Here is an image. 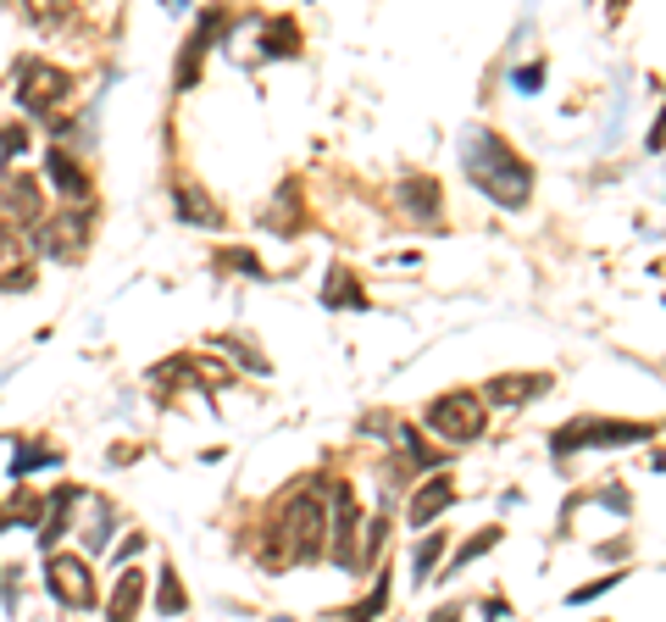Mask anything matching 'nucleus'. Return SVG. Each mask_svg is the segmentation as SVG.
<instances>
[{
  "mask_svg": "<svg viewBox=\"0 0 666 622\" xmlns=\"http://www.w3.org/2000/svg\"><path fill=\"white\" fill-rule=\"evenodd\" d=\"M217 28H222V12H206V17H201V28L183 39V56H178V73H172V84H178V89H195V78H201V67H206V51H212Z\"/></svg>",
  "mask_w": 666,
  "mask_h": 622,
  "instance_id": "10",
  "label": "nucleus"
},
{
  "mask_svg": "<svg viewBox=\"0 0 666 622\" xmlns=\"http://www.w3.org/2000/svg\"><path fill=\"white\" fill-rule=\"evenodd\" d=\"M139 550H145V534H128V540H123V550H117V561H133Z\"/></svg>",
  "mask_w": 666,
  "mask_h": 622,
  "instance_id": "29",
  "label": "nucleus"
},
{
  "mask_svg": "<svg viewBox=\"0 0 666 622\" xmlns=\"http://www.w3.org/2000/svg\"><path fill=\"white\" fill-rule=\"evenodd\" d=\"M422 417H427V428H434V434H445L450 445H472V440L484 434V422H489V406H484L478 390H450V395H439L434 406H427Z\"/></svg>",
  "mask_w": 666,
  "mask_h": 622,
  "instance_id": "3",
  "label": "nucleus"
},
{
  "mask_svg": "<svg viewBox=\"0 0 666 622\" xmlns=\"http://www.w3.org/2000/svg\"><path fill=\"white\" fill-rule=\"evenodd\" d=\"M28 283H34V272H28V239L0 223V290H28Z\"/></svg>",
  "mask_w": 666,
  "mask_h": 622,
  "instance_id": "11",
  "label": "nucleus"
},
{
  "mask_svg": "<svg viewBox=\"0 0 666 622\" xmlns=\"http://www.w3.org/2000/svg\"><path fill=\"white\" fill-rule=\"evenodd\" d=\"M650 434L644 422H600V417H578L550 434V450L555 456H573V450H600V445H639Z\"/></svg>",
  "mask_w": 666,
  "mask_h": 622,
  "instance_id": "4",
  "label": "nucleus"
},
{
  "mask_svg": "<svg viewBox=\"0 0 666 622\" xmlns=\"http://www.w3.org/2000/svg\"><path fill=\"white\" fill-rule=\"evenodd\" d=\"M300 51V28L295 17H261V56L283 62V56H295Z\"/></svg>",
  "mask_w": 666,
  "mask_h": 622,
  "instance_id": "17",
  "label": "nucleus"
},
{
  "mask_svg": "<svg viewBox=\"0 0 666 622\" xmlns=\"http://www.w3.org/2000/svg\"><path fill=\"white\" fill-rule=\"evenodd\" d=\"M28 139H34V134H28L23 123H12V128H0V162H7V167H12L17 156H28Z\"/></svg>",
  "mask_w": 666,
  "mask_h": 622,
  "instance_id": "24",
  "label": "nucleus"
},
{
  "mask_svg": "<svg viewBox=\"0 0 666 622\" xmlns=\"http://www.w3.org/2000/svg\"><path fill=\"white\" fill-rule=\"evenodd\" d=\"M439 556H445V534H427V540H417V550H411V572H417V584H422V579H434Z\"/></svg>",
  "mask_w": 666,
  "mask_h": 622,
  "instance_id": "19",
  "label": "nucleus"
},
{
  "mask_svg": "<svg viewBox=\"0 0 666 622\" xmlns=\"http://www.w3.org/2000/svg\"><path fill=\"white\" fill-rule=\"evenodd\" d=\"M189 606V595H183V584H178V572L172 567H162V589H156V611L162 617H178Z\"/></svg>",
  "mask_w": 666,
  "mask_h": 622,
  "instance_id": "21",
  "label": "nucleus"
},
{
  "mask_svg": "<svg viewBox=\"0 0 666 622\" xmlns=\"http://www.w3.org/2000/svg\"><path fill=\"white\" fill-rule=\"evenodd\" d=\"M400 206H406V217H417V223H427V228L445 223V195H439L434 178H406V183H400Z\"/></svg>",
  "mask_w": 666,
  "mask_h": 622,
  "instance_id": "12",
  "label": "nucleus"
},
{
  "mask_svg": "<svg viewBox=\"0 0 666 622\" xmlns=\"http://www.w3.org/2000/svg\"><path fill=\"white\" fill-rule=\"evenodd\" d=\"M623 579H600V584H584V589H573V606H584V600H594V595H605V589H616Z\"/></svg>",
  "mask_w": 666,
  "mask_h": 622,
  "instance_id": "28",
  "label": "nucleus"
},
{
  "mask_svg": "<svg viewBox=\"0 0 666 622\" xmlns=\"http://www.w3.org/2000/svg\"><path fill=\"white\" fill-rule=\"evenodd\" d=\"M456 506V484H450V472H434L427 484H417V495H411V522L422 529V522H434L439 511H450Z\"/></svg>",
  "mask_w": 666,
  "mask_h": 622,
  "instance_id": "14",
  "label": "nucleus"
},
{
  "mask_svg": "<svg viewBox=\"0 0 666 622\" xmlns=\"http://www.w3.org/2000/svg\"><path fill=\"white\" fill-rule=\"evenodd\" d=\"M172 195H178V217H183V223H212V228L222 223V212L212 206L206 189H195V183H178Z\"/></svg>",
  "mask_w": 666,
  "mask_h": 622,
  "instance_id": "18",
  "label": "nucleus"
},
{
  "mask_svg": "<svg viewBox=\"0 0 666 622\" xmlns=\"http://www.w3.org/2000/svg\"><path fill=\"white\" fill-rule=\"evenodd\" d=\"M0 223L7 228H28V233H39L44 228V195H39V183L28 178V173H17V167H7L0 173Z\"/></svg>",
  "mask_w": 666,
  "mask_h": 622,
  "instance_id": "5",
  "label": "nucleus"
},
{
  "mask_svg": "<svg viewBox=\"0 0 666 622\" xmlns=\"http://www.w3.org/2000/svg\"><path fill=\"white\" fill-rule=\"evenodd\" d=\"M539 84H545V62H528V67H516V89H528V94H534Z\"/></svg>",
  "mask_w": 666,
  "mask_h": 622,
  "instance_id": "27",
  "label": "nucleus"
},
{
  "mask_svg": "<svg viewBox=\"0 0 666 622\" xmlns=\"http://www.w3.org/2000/svg\"><path fill=\"white\" fill-rule=\"evenodd\" d=\"M495 545H500V529H484V534H472V545H461V550H456V567H466V561L489 556Z\"/></svg>",
  "mask_w": 666,
  "mask_h": 622,
  "instance_id": "26",
  "label": "nucleus"
},
{
  "mask_svg": "<svg viewBox=\"0 0 666 622\" xmlns=\"http://www.w3.org/2000/svg\"><path fill=\"white\" fill-rule=\"evenodd\" d=\"M461 167H466V178L484 189L489 201H500V206H528V195H534V173H528V162H522L500 134H489V128H466V139H461Z\"/></svg>",
  "mask_w": 666,
  "mask_h": 622,
  "instance_id": "1",
  "label": "nucleus"
},
{
  "mask_svg": "<svg viewBox=\"0 0 666 622\" xmlns=\"http://www.w3.org/2000/svg\"><path fill=\"white\" fill-rule=\"evenodd\" d=\"M44 584H51V595H56L67 611H89V606H94V579H89V561H84V556L51 550V561H44Z\"/></svg>",
  "mask_w": 666,
  "mask_h": 622,
  "instance_id": "8",
  "label": "nucleus"
},
{
  "mask_svg": "<svg viewBox=\"0 0 666 622\" xmlns=\"http://www.w3.org/2000/svg\"><path fill=\"white\" fill-rule=\"evenodd\" d=\"M427 622H461V606L450 600V606H439V611H434V617H427Z\"/></svg>",
  "mask_w": 666,
  "mask_h": 622,
  "instance_id": "30",
  "label": "nucleus"
},
{
  "mask_svg": "<svg viewBox=\"0 0 666 622\" xmlns=\"http://www.w3.org/2000/svg\"><path fill=\"white\" fill-rule=\"evenodd\" d=\"M34 467H62V450H44V445H28L12 456V478H28Z\"/></svg>",
  "mask_w": 666,
  "mask_h": 622,
  "instance_id": "23",
  "label": "nucleus"
},
{
  "mask_svg": "<svg viewBox=\"0 0 666 622\" xmlns=\"http://www.w3.org/2000/svg\"><path fill=\"white\" fill-rule=\"evenodd\" d=\"M361 517H356V495L345 484L328 490V550L340 567H361Z\"/></svg>",
  "mask_w": 666,
  "mask_h": 622,
  "instance_id": "6",
  "label": "nucleus"
},
{
  "mask_svg": "<svg viewBox=\"0 0 666 622\" xmlns=\"http://www.w3.org/2000/svg\"><path fill=\"white\" fill-rule=\"evenodd\" d=\"M112 506L106 500H94V517H89V529H84V550H106L112 540Z\"/></svg>",
  "mask_w": 666,
  "mask_h": 622,
  "instance_id": "22",
  "label": "nucleus"
},
{
  "mask_svg": "<svg viewBox=\"0 0 666 622\" xmlns=\"http://www.w3.org/2000/svg\"><path fill=\"white\" fill-rule=\"evenodd\" d=\"M322 306H333V312H340V306L361 312V306H367V290L356 283V272H350V267H333V272L322 278Z\"/></svg>",
  "mask_w": 666,
  "mask_h": 622,
  "instance_id": "16",
  "label": "nucleus"
},
{
  "mask_svg": "<svg viewBox=\"0 0 666 622\" xmlns=\"http://www.w3.org/2000/svg\"><path fill=\"white\" fill-rule=\"evenodd\" d=\"M94 223V212L89 206H73V212H56V217H44V228L34 233L39 239V251L44 256H56V262H78L84 256V245H89V228Z\"/></svg>",
  "mask_w": 666,
  "mask_h": 622,
  "instance_id": "7",
  "label": "nucleus"
},
{
  "mask_svg": "<svg viewBox=\"0 0 666 622\" xmlns=\"http://www.w3.org/2000/svg\"><path fill=\"white\" fill-rule=\"evenodd\" d=\"M73 94V73L56 67V62H44V56H28L17 62V106L28 117H56V106Z\"/></svg>",
  "mask_w": 666,
  "mask_h": 622,
  "instance_id": "2",
  "label": "nucleus"
},
{
  "mask_svg": "<svg viewBox=\"0 0 666 622\" xmlns=\"http://www.w3.org/2000/svg\"><path fill=\"white\" fill-rule=\"evenodd\" d=\"M217 267H233L240 278H267L261 262H256V251H240V245H233V251H217Z\"/></svg>",
  "mask_w": 666,
  "mask_h": 622,
  "instance_id": "25",
  "label": "nucleus"
},
{
  "mask_svg": "<svg viewBox=\"0 0 666 622\" xmlns=\"http://www.w3.org/2000/svg\"><path fill=\"white\" fill-rule=\"evenodd\" d=\"M384 606H389V579H384V572H377V584L367 589V600H361V606H350V611H345V622H372V617L384 611Z\"/></svg>",
  "mask_w": 666,
  "mask_h": 622,
  "instance_id": "20",
  "label": "nucleus"
},
{
  "mask_svg": "<svg viewBox=\"0 0 666 622\" xmlns=\"http://www.w3.org/2000/svg\"><path fill=\"white\" fill-rule=\"evenodd\" d=\"M550 384H555L550 372H500V378H489V384H484V401H489V406H505V411H516V406L539 401Z\"/></svg>",
  "mask_w": 666,
  "mask_h": 622,
  "instance_id": "9",
  "label": "nucleus"
},
{
  "mask_svg": "<svg viewBox=\"0 0 666 622\" xmlns=\"http://www.w3.org/2000/svg\"><path fill=\"white\" fill-rule=\"evenodd\" d=\"M44 167H51V183H56V195L67 201V206H89V173L56 145L51 156H44Z\"/></svg>",
  "mask_w": 666,
  "mask_h": 622,
  "instance_id": "13",
  "label": "nucleus"
},
{
  "mask_svg": "<svg viewBox=\"0 0 666 622\" xmlns=\"http://www.w3.org/2000/svg\"><path fill=\"white\" fill-rule=\"evenodd\" d=\"M139 606H145V572H139V567H128L123 579H117V589H112L106 622H133V617H139Z\"/></svg>",
  "mask_w": 666,
  "mask_h": 622,
  "instance_id": "15",
  "label": "nucleus"
}]
</instances>
